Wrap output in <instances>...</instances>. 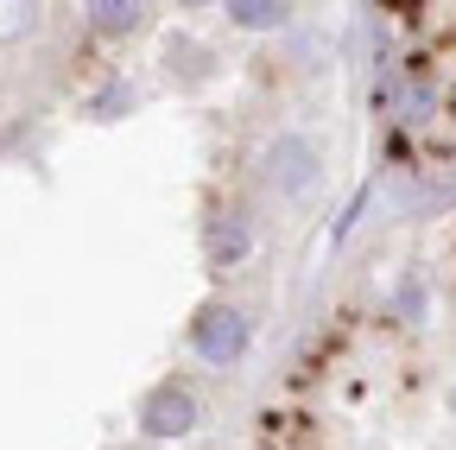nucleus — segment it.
<instances>
[{"label":"nucleus","mask_w":456,"mask_h":450,"mask_svg":"<svg viewBox=\"0 0 456 450\" xmlns=\"http://www.w3.org/2000/svg\"><path fill=\"white\" fill-rule=\"evenodd\" d=\"M266 172H273V184H285V191L311 184V146H298V140H279V146L266 152Z\"/></svg>","instance_id":"7ed1b4c3"},{"label":"nucleus","mask_w":456,"mask_h":450,"mask_svg":"<svg viewBox=\"0 0 456 450\" xmlns=\"http://www.w3.org/2000/svg\"><path fill=\"white\" fill-rule=\"evenodd\" d=\"M241 26H279V7H260V0H248V7H235Z\"/></svg>","instance_id":"423d86ee"},{"label":"nucleus","mask_w":456,"mask_h":450,"mask_svg":"<svg viewBox=\"0 0 456 450\" xmlns=\"http://www.w3.org/2000/svg\"><path fill=\"white\" fill-rule=\"evenodd\" d=\"M89 20H95V32H134L140 7H89Z\"/></svg>","instance_id":"20e7f679"},{"label":"nucleus","mask_w":456,"mask_h":450,"mask_svg":"<svg viewBox=\"0 0 456 450\" xmlns=\"http://www.w3.org/2000/svg\"><path fill=\"white\" fill-rule=\"evenodd\" d=\"M241 248H248V229H241V222H235V229H216V260H222V254L235 260Z\"/></svg>","instance_id":"39448f33"},{"label":"nucleus","mask_w":456,"mask_h":450,"mask_svg":"<svg viewBox=\"0 0 456 450\" xmlns=\"http://www.w3.org/2000/svg\"><path fill=\"white\" fill-rule=\"evenodd\" d=\"M191 343H197V356L203 362H235L241 349H248V323H241V311H228V305H209L203 317H197V330H191Z\"/></svg>","instance_id":"f257e3e1"},{"label":"nucleus","mask_w":456,"mask_h":450,"mask_svg":"<svg viewBox=\"0 0 456 450\" xmlns=\"http://www.w3.org/2000/svg\"><path fill=\"white\" fill-rule=\"evenodd\" d=\"M140 419H146L152 438H184V431L197 425V400H191L184 387H152L146 406H140Z\"/></svg>","instance_id":"f03ea898"}]
</instances>
